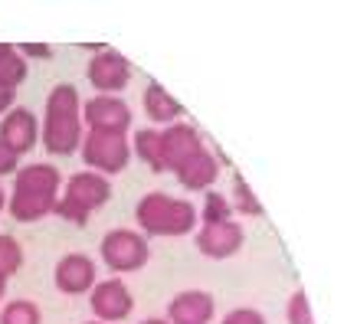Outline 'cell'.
Here are the masks:
<instances>
[{"instance_id":"18","label":"cell","mask_w":357,"mask_h":324,"mask_svg":"<svg viewBox=\"0 0 357 324\" xmlns=\"http://www.w3.org/2000/svg\"><path fill=\"white\" fill-rule=\"evenodd\" d=\"M135 154L148 164L154 173H164V161H161V131L158 128H141L135 131Z\"/></svg>"},{"instance_id":"25","label":"cell","mask_w":357,"mask_h":324,"mask_svg":"<svg viewBox=\"0 0 357 324\" xmlns=\"http://www.w3.org/2000/svg\"><path fill=\"white\" fill-rule=\"evenodd\" d=\"M223 324H266V318H262V311H256V308H233V311L223 318Z\"/></svg>"},{"instance_id":"1","label":"cell","mask_w":357,"mask_h":324,"mask_svg":"<svg viewBox=\"0 0 357 324\" xmlns=\"http://www.w3.org/2000/svg\"><path fill=\"white\" fill-rule=\"evenodd\" d=\"M40 141L53 157H69L82 144V98L73 82H56L46 95Z\"/></svg>"},{"instance_id":"30","label":"cell","mask_w":357,"mask_h":324,"mask_svg":"<svg viewBox=\"0 0 357 324\" xmlns=\"http://www.w3.org/2000/svg\"><path fill=\"white\" fill-rule=\"evenodd\" d=\"M141 324H167V318H144Z\"/></svg>"},{"instance_id":"22","label":"cell","mask_w":357,"mask_h":324,"mask_svg":"<svg viewBox=\"0 0 357 324\" xmlns=\"http://www.w3.org/2000/svg\"><path fill=\"white\" fill-rule=\"evenodd\" d=\"M200 223H223V219H233V206H229V196L210 190L204 200V210H197Z\"/></svg>"},{"instance_id":"26","label":"cell","mask_w":357,"mask_h":324,"mask_svg":"<svg viewBox=\"0 0 357 324\" xmlns=\"http://www.w3.org/2000/svg\"><path fill=\"white\" fill-rule=\"evenodd\" d=\"M20 171V157L0 141V177H7V173H17Z\"/></svg>"},{"instance_id":"24","label":"cell","mask_w":357,"mask_h":324,"mask_svg":"<svg viewBox=\"0 0 357 324\" xmlns=\"http://www.w3.org/2000/svg\"><path fill=\"white\" fill-rule=\"evenodd\" d=\"M53 213H56V216H63V219H69V223H76V226H86L89 216H92L89 210H82L79 203H73L69 196H59V200H56Z\"/></svg>"},{"instance_id":"9","label":"cell","mask_w":357,"mask_h":324,"mask_svg":"<svg viewBox=\"0 0 357 324\" xmlns=\"http://www.w3.org/2000/svg\"><path fill=\"white\" fill-rule=\"evenodd\" d=\"M243 242H246V233H243V223H236V219L204 223L197 229V249L206 259H229L243 249Z\"/></svg>"},{"instance_id":"7","label":"cell","mask_w":357,"mask_h":324,"mask_svg":"<svg viewBox=\"0 0 357 324\" xmlns=\"http://www.w3.org/2000/svg\"><path fill=\"white\" fill-rule=\"evenodd\" d=\"M89 308L96 314V321L102 324H115L125 321L135 308V295L121 279H105L96 281V288L89 292Z\"/></svg>"},{"instance_id":"14","label":"cell","mask_w":357,"mask_h":324,"mask_svg":"<svg viewBox=\"0 0 357 324\" xmlns=\"http://www.w3.org/2000/svg\"><path fill=\"white\" fill-rule=\"evenodd\" d=\"M73 203H79L82 210H98V206H105L112 200V184L109 177H102V173L96 171H79L73 173L69 180H66V194Z\"/></svg>"},{"instance_id":"17","label":"cell","mask_w":357,"mask_h":324,"mask_svg":"<svg viewBox=\"0 0 357 324\" xmlns=\"http://www.w3.org/2000/svg\"><path fill=\"white\" fill-rule=\"evenodd\" d=\"M26 72H30V65L20 56V49L10 43H0V86L17 88L26 79Z\"/></svg>"},{"instance_id":"6","label":"cell","mask_w":357,"mask_h":324,"mask_svg":"<svg viewBox=\"0 0 357 324\" xmlns=\"http://www.w3.org/2000/svg\"><path fill=\"white\" fill-rule=\"evenodd\" d=\"M86 76L98 95H115V92H121L131 82V59L121 56L119 49L105 46L102 53H96L89 59Z\"/></svg>"},{"instance_id":"28","label":"cell","mask_w":357,"mask_h":324,"mask_svg":"<svg viewBox=\"0 0 357 324\" xmlns=\"http://www.w3.org/2000/svg\"><path fill=\"white\" fill-rule=\"evenodd\" d=\"M13 102H17V88L0 86V115H7V111L13 108Z\"/></svg>"},{"instance_id":"32","label":"cell","mask_w":357,"mask_h":324,"mask_svg":"<svg viewBox=\"0 0 357 324\" xmlns=\"http://www.w3.org/2000/svg\"><path fill=\"white\" fill-rule=\"evenodd\" d=\"M86 324H102V321H86Z\"/></svg>"},{"instance_id":"19","label":"cell","mask_w":357,"mask_h":324,"mask_svg":"<svg viewBox=\"0 0 357 324\" xmlns=\"http://www.w3.org/2000/svg\"><path fill=\"white\" fill-rule=\"evenodd\" d=\"M229 206H233L239 216H262L259 196H256V190L249 187V180L239 171L233 173V200H229Z\"/></svg>"},{"instance_id":"13","label":"cell","mask_w":357,"mask_h":324,"mask_svg":"<svg viewBox=\"0 0 357 324\" xmlns=\"http://www.w3.org/2000/svg\"><path fill=\"white\" fill-rule=\"evenodd\" d=\"M213 295L204 288H187V292L174 295L167 304V324H210L213 321Z\"/></svg>"},{"instance_id":"4","label":"cell","mask_w":357,"mask_h":324,"mask_svg":"<svg viewBox=\"0 0 357 324\" xmlns=\"http://www.w3.org/2000/svg\"><path fill=\"white\" fill-rule=\"evenodd\" d=\"M82 161L102 177L121 173L131 161L128 134H112V131H86L82 134Z\"/></svg>"},{"instance_id":"15","label":"cell","mask_w":357,"mask_h":324,"mask_svg":"<svg viewBox=\"0 0 357 324\" xmlns=\"http://www.w3.org/2000/svg\"><path fill=\"white\" fill-rule=\"evenodd\" d=\"M174 173H177L181 187H187V190H210L220 177V157L204 148V151H197L194 157H187Z\"/></svg>"},{"instance_id":"2","label":"cell","mask_w":357,"mask_h":324,"mask_svg":"<svg viewBox=\"0 0 357 324\" xmlns=\"http://www.w3.org/2000/svg\"><path fill=\"white\" fill-rule=\"evenodd\" d=\"M63 187V173L53 164L36 161L13 173V190L7 194V210L17 223H36L53 213L56 194Z\"/></svg>"},{"instance_id":"27","label":"cell","mask_w":357,"mask_h":324,"mask_svg":"<svg viewBox=\"0 0 357 324\" xmlns=\"http://www.w3.org/2000/svg\"><path fill=\"white\" fill-rule=\"evenodd\" d=\"M20 56L23 59H53V46L50 43H23Z\"/></svg>"},{"instance_id":"8","label":"cell","mask_w":357,"mask_h":324,"mask_svg":"<svg viewBox=\"0 0 357 324\" xmlns=\"http://www.w3.org/2000/svg\"><path fill=\"white\" fill-rule=\"evenodd\" d=\"M82 125L89 131H112V134H128L131 108L119 95H92L82 105Z\"/></svg>"},{"instance_id":"20","label":"cell","mask_w":357,"mask_h":324,"mask_svg":"<svg viewBox=\"0 0 357 324\" xmlns=\"http://www.w3.org/2000/svg\"><path fill=\"white\" fill-rule=\"evenodd\" d=\"M0 324H43V314H40L36 302H30V298H17V302L3 304Z\"/></svg>"},{"instance_id":"10","label":"cell","mask_w":357,"mask_h":324,"mask_svg":"<svg viewBox=\"0 0 357 324\" xmlns=\"http://www.w3.org/2000/svg\"><path fill=\"white\" fill-rule=\"evenodd\" d=\"M197 151H204V138L194 125H184V121H174L161 131V161L164 171H177L187 157H194Z\"/></svg>"},{"instance_id":"21","label":"cell","mask_w":357,"mask_h":324,"mask_svg":"<svg viewBox=\"0 0 357 324\" xmlns=\"http://www.w3.org/2000/svg\"><path fill=\"white\" fill-rule=\"evenodd\" d=\"M20 265H23V246L13 236L0 233V275L10 279V275L20 272Z\"/></svg>"},{"instance_id":"12","label":"cell","mask_w":357,"mask_h":324,"mask_svg":"<svg viewBox=\"0 0 357 324\" xmlns=\"http://www.w3.org/2000/svg\"><path fill=\"white\" fill-rule=\"evenodd\" d=\"M0 141L10 148L17 157L30 154L40 141V121L30 108H10L3 118H0Z\"/></svg>"},{"instance_id":"29","label":"cell","mask_w":357,"mask_h":324,"mask_svg":"<svg viewBox=\"0 0 357 324\" xmlns=\"http://www.w3.org/2000/svg\"><path fill=\"white\" fill-rule=\"evenodd\" d=\"M7 281L10 279H3V275H0V302H3V295H7Z\"/></svg>"},{"instance_id":"23","label":"cell","mask_w":357,"mask_h":324,"mask_svg":"<svg viewBox=\"0 0 357 324\" xmlns=\"http://www.w3.org/2000/svg\"><path fill=\"white\" fill-rule=\"evenodd\" d=\"M285 321L289 324H314L312 302H308V292H305V288L289 295V302H285Z\"/></svg>"},{"instance_id":"31","label":"cell","mask_w":357,"mask_h":324,"mask_svg":"<svg viewBox=\"0 0 357 324\" xmlns=\"http://www.w3.org/2000/svg\"><path fill=\"white\" fill-rule=\"evenodd\" d=\"M7 206V194H3V187H0V210Z\"/></svg>"},{"instance_id":"11","label":"cell","mask_w":357,"mask_h":324,"mask_svg":"<svg viewBox=\"0 0 357 324\" xmlns=\"http://www.w3.org/2000/svg\"><path fill=\"white\" fill-rule=\"evenodd\" d=\"M96 262L89 259L86 252H69L56 262L53 281L63 295H86L96 288Z\"/></svg>"},{"instance_id":"5","label":"cell","mask_w":357,"mask_h":324,"mask_svg":"<svg viewBox=\"0 0 357 324\" xmlns=\"http://www.w3.org/2000/svg\"><path fill=\"white\" fill-rule=\"evenodd\" d=\"M98 252L112 272H138L151 256L144 233H135V229H109L102 236Z\"/></svg>"},{"instance_id":"16","label":"cell","mask_w":357,"mask_h":324,"mask_svg":"<svg viewBox=\"0 0 357 324\" xmlns=\"http://www.w3.org/2000/svg\"><path fill=\"white\" fill-rule=\"evenodd\" d=\"M141 105H144V115L154 121V125H174V121L184 115V105L177 102V98L161 86V82H148L144 88V98H141Z\"/></svg>"},{"instance_id":"3","label":"cell","mask_w":357,"mask_h":324,"mask_svg":"<svg viewBox=\"0 0 357 324\" xmlns=\"http://www.w3.org/2000/svg\"><path fill=\"white\" fill-rule=\"evenodd\" d=\"M135 219H138V226L148 236H171V239L187 236L200 223L197 206L190 200L161 194V190H151V194L141 196L138 206H135Z\"/></svg>"}]
</instances>
